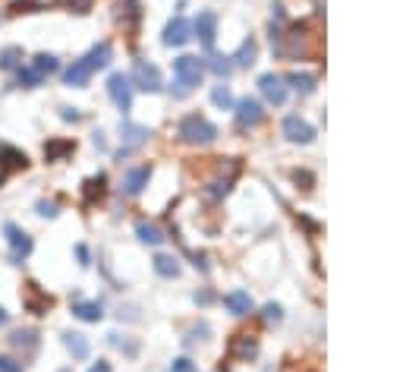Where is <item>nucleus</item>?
<instances>
[{"label":"nucleus","instance_id":"nucleus-1","mask_svg":"<svg viewBox=\"0 0 403 372\" xmlns=\"http://www.w3.org/2000/svg\"><path fill=\"white\" fill-rule=\"evenodd\" d=\"M173 76H177V98L189 95L192 89H196L198 83H202V76H205V60H198V57L192 54H183L173 60Z\"/></svg>","mask_w":403,"mask_h":372},{"label":"nucleus","instance_id":"nucleus-2","mask_svg":"<svg viewBox=\"0 0 403 372\" xmlns=\"http://www.w3.org/2000/svg\"><path fill=\"white\" fill-rule=\"evenodd\" d=\"M180 139L189 145H208L218 139V130H214L212 124H208L205 117H198V114H189V117L180 120Z\"/></svg>","mask_w":403,"mask_h":372},{"label":"nucleus","instance_id":"nucleus-3","mask_svg":"<svg viewBox=\"0 0 403 372\" xmlns=\"http://www.w3.org/2000/svg\"><path fill=\"white\" fill-rule=\"evenodd\" d=\"M108 95L114 98V104L126 114V110L132 108V83H130V76H123V73H114V76L108 79Z\"/></svg>","mask_w":403,"mask_h":372},{"label":"nucleus","instance_id":"nucleus-4","mask_svg":"<svg viewBox=\"0 0 403 372\" xmlns=\"http://www.w3.org/2000/svg\"><path fill=\"white\" fill-rule=\"evenodd\" d=\"M136 89H142V92H157L161 89V69L155 67V63H145V60H139L136 67H132V79H130Z\"/></svg>","mask_w":403,"mask_h":372},{"label":"nucleus","instance_id":"nucleus-5","mask_svg":"<svg viewBox=\"0 0 403 372\" xmlns=\"http://www.w3.org/2000/svg\"><path fill=\"white\" fill-rule=\"evenodd\" d=\"M192 32H196L202 48H214V38H218V16H214L212 10L198 13V19L192 22Z\"/></svg>","mask_w":403,"mask_h":372},{"label":"nucleus","instance_id":"nucleus-6","mask_svg":"<svg viewBox=\"0 0 403 372\" xmlns=\"http://www.w3.org/2000/svg\"><path fill=\"white\" fill-rule=\"evenodd\" d=\"M3 237H7V243H10V249H13V259H26L28 253H32V237L26 234V230L19 228V224H3Z\"/></svg>","mask_w":403,"mask_h":372},{"label":"nucleus","instance_id":"nucleus-7","mask_svg":"<svg viewBox=\"0 0 403 372\" xmlns=\"http://www.w3.org/2000/svg\"><path fill=\"white\" fill-rule=\"evenodd\" d=\"M261 120H265V110H261V104L255 101V98H243V101L237 104V124H239V130H252V126H259Z\"/></svg>","mask_w":403,"mask_h":372},{"label":"nucleus","instance_id":"nucleus-8","mask_svg":"<svg viewBox=\"0 0 403 372\" xmlns=\"http://www.w3.org/2000/svg\"><path fill=\"white\" fill-rule=\"evenodd\" d=\"M145 139H148V130H145V126L123 120V124H120V142H123L120 158H123V155H130V152H136L139 145H145Z\"/></svg>","mask_w":403,"mask_h":372},{"label":"nucleus","instance_id":"nucleus-9","mask_svg":"<svg viewBox=\"0 0 403 372\" xmlns=\"http://www.w3.org/2000/svg\"><path fill=\"white\" fill-rule=\"evenodd\" d=\"M28 167V158L13 149V145H0V180H7L13 171H26Z\"/></svg>","mask_w":403,"mask_h":372},{"label":"nucleus","instance_id":"nucleus-10","mask_svg":"<svg viewBox=\"0 0 403 372\" xmlns=\"http://www.w3.org/2000/svg\"><path fill=\"white\" fill-rule=\"evenodd\" d=\"M92 73H95V69H92V63L83 57V60H73L67 69H63V83L73 85V89H85V85H89V79H92Z\"/></svg>","mask_w":403,"mask_h":372},{"label":"nucleus","instance_id":"nucleus-11","mask_svg":"<svg viewBox=\"0 0 403 372\" xmlns=\"http://www.w3.org/2000/svg\"><path fill=\"white\" fill-rule=\"evenodd\" d=\"M259 89H261V95H265L271 104H277V108L287 101V85H284L280 76H274V73H265V76L259 79Z\"/></svg>","mask_w":403,"mask_h":372},{"label":"nucleus","instance_id":"nucleus-12","mask_svg":"<svg viewBox=\"0 0 403 372\" xmlns=\"http://www.w3.org/2000/svg\"><path fill=\"white\" fill-rule=\"evenodd\" d=\"M192 38V26L183 19V16H177V19L167 22L164 28V44L167 48H180V44H186Z\"/></svg>","mask_w":403,"mask_h":372},{"label":"nucleus","instance_id":"nucleus-13","mask_svg":"<svg viewBox=\"0 0 403 372\" xmlns=\"http://www.w3.org/2000/svg\"><path fill=\"white\" fill-rule=\"evenodd\" d=\"M284 136H287L290 142H302V145H306V142H312V139H315V130L302 117H296V114H293V117L284 120Z\"/></svg>","mask_w":403,"mask_h":372},{"label":"nucleus","instance_id":"nucleus-14","mask_svg":"<svg viewBox=\"0 0 403 372\" xmlns=\"http://www.w3.org/2000/svg\"><path fill=\"white\" fill-rule=\"evenodd\" d=\"M148 180H151V167L148 164L132 167V171L126 174V180H123V193L126 196H139L145 186H148Z\"/></svg>","mask_w":403,"mask_h":372},{"label":"nucleus","instance_id":"nucleus-15","mask_svg":"<svg viewBox=\"0 0 403 372\" xmlns=\"http://www.w3.org/2000/svg\"><path fill=\"white\" fill-rule=\"evenodd\" d=\"M10 344H13L22 357H32V353L38 350V331H32V328L13 331V335H10Z\"/></svg>","mask_w":403,"mask_h":372},{"label":"nucleus","instance_id":"nucleus-16","mask_svg":"<svg viewBox=\"0 0 403 372\" xmlns=\"http://www.w3.org/2000/svg\"><path fill=\"white\" fill-rule=\"evenodd\" d=\"M224 306L233 316H249V312H252V296H249L246 290H230V294L224 296Z\"/></svg>","mask_w":403,"mask_h":372},{"label":"nucleus","instance_id":"nucleus-17","mask_svg":"<svg viewBox=\"0 0 403 372\" xmlns=\"http://www.w3.org/2000/svg\"><path fill=\"white\" fill-rule=\"evenodd\" d=\"M63 344H67V350L73 353V360H85L89 357V338H85V335H79V331H67V335H63Z\"/></svg>","mask_w":403,"mask_h":372},{"label":"nucleus","instance_id":"nucleus-18","mask_svg":"<svg viewBox=\"0 0 403 372\" xmlns=\"http://www.w3.org/2000/svg\"><path fill=\"white\" fill-rule=\"evenodd\" d=\"M73 316H79L83 322H98V319L104 316L101 303L98 300H76L73 303Z\"/></svg>","mask_w":403,"mask_h":372},{"label":"nucleus","instance_id":"nucleus-19","mask_svg":"<svg viewBox=\"0 0 403 372\" xmlns=\"http://www.w3.org/2000/svg\"><path fill=\"white\" fill-rule=\"evenodd\" d=\"M110 54H114V51H110V44L101 42V44H95V48L85 54V60L92 63V69H101V67H108V63H110Z\"/></svg>","mask_w":403,"mask_h":372},{"label":"nucleus","instance_id":"nucleus-20","mask_svg":"<svg viewBox=\"0 0 403 372\" xmlns=\"http://www.w3.org/2000/svg\"><path fill=\"white\" fill-rule=\"evenodd\" d=\"M259 353V344H255V338H249V335H237V341H233V357H255Z\"/></svg>","mask_w":403,"mask_h":372},{"label":"nucleus","instance_id":"nucleus-21","mask_svg":"<svg viewBox=\"0 0 403 372\" xmlns=\"http://www.w3.org/2000/svg\"><path fill=\"white\" fill-rule=\"evenodd\" d=\"M255 57H259V44H255V38H246V42H243V48H239V54L230 57V60H237L239 67H252Z\"/></svg>","mask_w":403,"mask_h":372},{"label":"nucleus","instance_id":"nucleus-22","mask_svg":"<svg viewBox=\"0 0 403 372\" xmlns=\"http://www.w3.org/2000/svg\"><path fill=\"white\" fill-rule=\"evenodd\" d=\"M26 290H28V310H32V312H38V316H42V312L48 310V306H51V296L38 294V284H26Z\"/></svg>","mask_w":403,"mask_h":372},{"label":"nucleus","instance_id":"nucleus-23","mask_svg":"<svg viewBox=\"0 0 403 372\" xmlns=\"http://www.w3.org/2000/svg\"><path fill=\"white\" fill-rule=\"evenodd\" d=\"M67 152H73V142L69 139H54V142L44 145V158L48 161H60Z\"/></svg>","mask_w":403,"mask_h":372},{"label":"nucleus","instance_id":"nucleus-24","mask_svg":"<svg viewBox=\"0 0 403 372\" xmlns=\"http://www.w3.org/2000/svg\"><path fill=\"white\" fill-rule=\"evenodd\" d=\"M155 271L161 278H177L180 275V265L173 255H155Z\"/></svg>","mask_w":403,"mask_h":372},{"label":"nucleus","instance_id":"nucleus-25","mask_svg":"<svg viewBox=\"0 0 403 372\" xmlns=\"http://www.w3.org/2000/svg\"><path fill=\"white\" fill-rule=\"evenodd\" d=\"M32 69H35V73H42V76H51V73H57V69H60V63H57L54 54H38L32 60Z\"/></svg>","mask_w":403,"mask_h":372},{"label":"nucleus","instance_id":"nucleus-26","mask_svg":"<svg viewBox=\"0 0 403 372\" xmlns=\"http://www.w3.org/2000/svg\"><path fill=\"white\" fill-rule=\"evenodd\" d=\"M136 237L142 243H148V246H157V243L164 240V234H161L155 224H145V221H142V224H136Z\"/></svg>","mask_w":403,"mask_h":372},{"label":"nucleus","instance_id":"nucleus-27","mask_svg":"<svg viewBox=\"0 0 403 372\" xmlns=\"http://www.w3.org/2000/svg\"><path fill=\"white\" fill-rule=\"evenodd\" d=\"M205 67L212 69V73H214V76H218V79H227V76H230V73H233L230 57H208V60H205Z\"/></svg>","mask_w":403,"mask_h":372},{"label":"nucleus","instance_id":"nucleus-28","mask_svg":"<svg viewBox=\"0 0 403 372\" xmlns=\"http://www.w3.org/2000/svg\"><path fill=\"white\" fill-rule=\"evenodd\" d=\"M19 67H22V48L0 51V69H19Z\"/></svg>","mask_w":403,"mask_h":372},{"label":"nucleus","instance_id":"nucleus-29","mask_svg":"<svg viewBox=\"0 0 403 372\" xmlns=\"http://www.w3.org/2000/svg\"><path fill=\"white\" fill-rule=\"evenodd\" d=\"M16 73H19V85H26V89H38V85L44 83V76L42 73H35L32 67H19Z\"/></svg>","mask_w":403,"mask_h":372},{"label":"nucleus","instance_id":"nucleus-30","mask_svg":"<svg viewBox=\"0 0 403 372\" xmlns=\"http://www.w3.org/2000/svg\"><path fill=\"white\" fill-rule=\"evenodd\" d=\"M212 101L218 104V108L230 110V108H233V95H230V89H227V85H214V89H212Z\"/></svg>","mask_w":403,"mask_h":372},{"label":"nucleus","instance_id":"nucleus-31","mask_svg":"<svg viewBox=\"0 0 403 372\" xmlns=\"http://www.w3.org/2000/svg\"><path fill=\"white\" fill-rule=\"evenodd\" d=\"M104 183H108V180H104V174H98L95 180H89V183H85V199L95 202V196L101 199V196H104Z\"/></svg>","mask_w":403,"mask_h":372},{"label":"nucleus","instance_id":"nucleus-32","mask_svg":"<svg viewBox=\"0 0 403 372\" xmlns=\"http://www.w3.org/2000/svg\"><path fill=\"white\" fill-rule=\"evenodd\" d=\"M290 83H293L296 89L302 92V95H309V92L315 89V79L312 76H300V73H296V76H290Z\"/></svg>","mask_w":403,"mask_h":372},{"label":"nucleus","instance_id":"nucleus-33","mask_svg":"<svg viewBox=\"0 0 403 372\" xmlns=\"http://www.w3.org/2000/svg\"><path fill=\"white\" fill-rule=\"evenodd\" d=\"M35 10H42V3H32V0H26V3H13V7H10V13H35Z\"/></svg>","mask_w":403,"mask_h":372},{"label":"nucleus","instance_id":"nucleus-34","mask_svg":"<svg viewBox=\"0 0 403 372\" xmlns=\"http://www.w3.org/2000/svg\"><path fill=\"white\" fill-rule=\"evenodd\" d=\"M38 214H44V218H57V202L42 199V202H38Z\"/></svg>","mask_w":403,"mask_h":372},{"label":"nucleus","instance_id":"nucleus-35","mask_svg":"<svg viewBox=\"0 0 403 372\" xmlns=\"http://www.w3.org/2000/svg\"><path fill=\"white\" fill-rule=\"evenodd\" d=\"M171 372H196V366H192V360H186V357H180V360H173V366H171Z\"/></svg>","mask_w":403,"mask_h":372},{"label":"nucleus","instance_id":"nucleus-36","mask_svg":"<svg viewBox=\"0 0 403 372\" xmlns=\"http://www.w3.org/2000/svg\"><path fill=\"white\" fill-rule=\"evenodd\" d=\"M0 372H22V366L10 357H0Z\"/></svg>","mask_w":403,"mask_h":372},{"label":"nucleus","instance_id":"nucleus-37","mask_svg":"<svg viewBox=\"0 0 403 372\" xmlns=\"http://www.w3.org/2000/svg\"><path fill=\"white\" fill-rule=\"evenodd\" d=\"M265 319H268V322H280V306H265Z\"/></svg>","mask_w":403,"mask_h":372},{"label":"nucleus","instance_id":"nucleus-38","mask_svg":"<svg viewBox=\"0 0 403 372\" xmlns=\"http://www.w3.org/2000/svg\"><path fill=\"white\" fill-rule=\"evenodd\" d=\"M108 338H110V344H114V347H123L120 335H108ZM126 350H130V353H136V344H130V347H126Z\"/></svg>","mask_w":403,"mask_h":372},{"label":"nucleus","instance_id":"nucleus-39","mask_svg":"<svg viewBox=\"0 0 403 372\" xmlns=\"http://www.w3.org/2000/svg\"><path fill=\"white\" fill-rule=\"evenodd\" d=\"M89 372H114V369H110V363H108V360H98V363L92 366Z\"/></svg>","mask_w":403,"mask_h":372},{"label":"nucleus","instance_id":"nucleus-40","mask_svg":"<svg viewBox=\"0 0 403 372\" xmlns=\"http://www.w3.org/2000/svg\"><path fill=\"white\" fill-rule=\"evenodd\" d=\"M76 255H79V262H83V265H89V249H85L83 243L76 246Z\"/></svg>","mask_w":403,"mask_h":372},{"label":"nucleus","instance_id":"nucleus-41","mask_svg":"<svg viewBox=\"0 0 403 372\" xmlns=\"http://www.w3.org/2000/svg\"><path fill=\"white\" fill-rule=\"evenodd\" d=\"M79 117H83V114L76 108H63V120H79Z\"/></svg>","mask_w":403,"mask_h":372},{"label":"nucleus","instance_id":"nucleus-42","mask_svg":"<svg viewBox=\"0 0 403 372\" xmlns=\"http://www.w3.org/2000/svg\"><path fill=\"white\" fill-rule=\"evenodd\" d=\"M7 322H10V312L3 310V306H0V328H3V325H7Z\"/></svg>","mask_w":403,"mask_h":372},{"label":"nucleus","instance_id":"nucleus-43","mask_svg":"<svg viewBox=\"0 0 403 372\" xmlns=\"http://www.w3.org/2000/svg\"><path fill=\"white\" fill-rule=\"evenodd\" d=\"M63 372H67V369H63Z\"/></svg>","mask_w":403,"mask_h":372}]
</instances>
